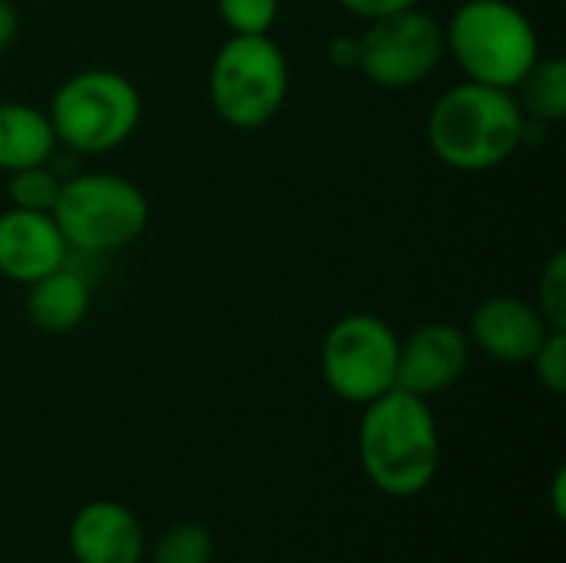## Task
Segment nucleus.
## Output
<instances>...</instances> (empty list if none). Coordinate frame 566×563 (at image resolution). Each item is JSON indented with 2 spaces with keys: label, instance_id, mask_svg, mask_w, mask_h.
Listing matches in <instances>:
<instances>
[{
  "label": "nucleus",
  "instance_id": "1",
  "mask_svg": "<svg viewBox=\"0 0 566 563\" xmlns=\"http://www.w3.org/2000/svg\"><path fill=\"white\" fill-rule=\"evenodd\" d=\"M358 458L381 494H421L441 468V431L428 398L391 388L368 402L358 425Z\"/></svg>",
  "mask_w": 566,
  "mask_h": 563
},
{
  "label": "nucleus",
  "instance_id": "2",
  "mask_svg": "<svg viewBox=\"0 0 566 563\" xmlns=\"http://www.w3.org/2000/svg\"><path fill=\"white\" fill-rule=\"evenodd\" d=\"M524 126L527 116L511 90L468 80L441 93L434 103L428 116V143L444 166L484 173L521 149Z\"/></svg>",
  "mask_w": 566,
  "mask_h": 563
},
{
  "label": "nucleus",
  "instance_id": "3",
  "mask_svg": "<svg viewBox=\"0 0 566 563\" xmlns=\"http://www.w3.org/2000/svg\"><path fill=\"white\" fill-rule=\"evenodd\" d=\"M444 53L468 80L514 90L541 56L531 17L511 0H464L444 27Z\"/></svg>",
  "mask_w": 566,
  "mask_h": 563
},
{
  "label": "nucleus",
  "instance_id": "4",
  "mask_svg": "<svg viewBox=\"0 0 566 563\" xmlns=\"http://www.w3.org/2000/svg\"><path fill=\"white\" fill-rule=\"evenodd\" d=\"M289 93V60L269 37L232 33L209 66V100L235 129H259L279 116Z\"/></svg>",
  "mask_w": 566,
  "mask_h": 563
},
{
  "label": "nucleus",
  "instance_id": "5",
  "mask_svg": "<svg viewBox=\"0 0 566 563\" xmlns=\"http://www.w3.org/2000/svg\"><path fill=\"white\" fill-rule=\"evenodd\" d=\"M53 219L70 249L103 256L126 249L143 236L149 222V202L126 176L83 173L63 183Z\"/></svg>",
  "mask_w": 566,
  "mask_h": 563
},
{
  "label": "nucleus",
  "instance_id": "6",
  "mask_svg": "<svg viewBox=\"0 0 566 563\" xmlns=\"http://www.w3.org/2000/svg\"><path fill=\"white\" fill-rule=\"evenodd\" d=\"M46 116L56 143L76 153H109L139 126L143 100L123 73L83 70L60 83Z\"/></svg>",
  "mask_w": 566,
  "mask_h": 563
},
{
  "label": "nucleus",
  "instance_id": "7",
  "mask_svg": "<svg viewBox=\"0 0 566 563\" xmlns=\"http://www.w3.org/2000/svg\"><path fill=\"white\" fill-rule=\"evenodd\" d=\"M398 345L401 338L385 319L345 315L322 342V378L342 402L368 405L395 388Z\"/></svg>",
  "mask_w": 566,
  "mask_h": 563
},
{
  "label": "nucleus",
  "instance_id": "8",
  "mask_svg": "<svg viewBox=\"0 0 566 563\" xmlns=\"http://www.w3.org/2000/svg\"><path fill=\"white\" fill-rule=\"evenodd\" d=\"M441 56L444 27L418 7L375 17L358 37V70L381 90H411L424 83Z\"/></svg>",
  "mask_w": 566,
  "mask_h": 563
},
{
  "label": "nucleus",
  "instance_id": "9",
  "mask_svg": "<svg viewBox=\"0 0 566 563\" xmlns=\"http://www.w3.org/2000/svg\"><path fill=\"white\" fill-rule=\"evenodd\" d=\"M471 362V338L451 322H424L398 345L395 388L434 398L461 382Z\"/></svg>",
  "mask_w": 566,
  "mask_h": 563
},
{
  "label": "nucleus",
  "instance_id": "10",
  "mask_svg": "<svg viewBox=\"0 0 566 563\" xmlns=\"http://www.w3.org/2000/svg\"><path fill=\"white\" fill-rule=\"evenodd\" d=\"M70 246L53 212H30L10 206L0 212V275L10 282H36L66 265Z\"/></svg>",
  "mask_w": 566,
  "mask_h": 563
},
{
  "label": "nucleus",
  "instance_id": "11",
  "mask_svg": "<svg viewBox=\"0 0 566 563\" xmlns=\"http://www.w3.org/2000/svg\"><path fill=\"white\" fill-rule=\"evenodd\" d=\"M551 332L537 305L514 295L484 299L471 315V342L504 365H527Z\"/></svg>",
  "mask_w": 566,
  "mask_h": 563
},
{
  "label": "nucleus",
  "instance_id": "12",
  "mask_svg": "<svg viewBox=\"0 0 566 563\" xmlns=\"http://www.w3.org/2000/svg\"><path fill=\"white\" fill-rule=\"evenodd\" d=\"M66 544L76 563H143L146 554L139 518L116 501L83 504L70 521Z\"/></svg>",
  "mask_w": 566,
  "mask_h": 563
},
{
  "label": "nucleus",
  "instance_id": "13",
  "mask_svg": "<svg viewBox=\"0 0 566 563\" xmlns=\"http://www.w3.org/2000/svg\"><path fill=\"white\" fill-rule=\"evenodd\" d=\"M23 309H27V322L33 329H40L46 335H66L90 312V285L80 272L60 265L56 272L30 282Z\"/></svg>",
  "mask_w": 566,
  "mask_h": 563
},
{
  "label": "nucleus",
  "instance_id": "14",
  "mask_svg": "<svg viewBox=\"0 0 566 563\" xmlns=\"http://www.w3.org/2000/svg\"><path fill=\"white\" fill-rule=\"evenodd\" d=\"M56 133L50 116L30 103H0V169L17 173L53 156Z\"/></svg>",
  "mask_w": 566,
  "mask_h": 563
},
{
  "label": "nucleus",
  "instance_id": "15",
  "mask_svg": "<svg viewBox=\"0 0 566 563\" xmlns=\"http://www.w3.org/2000/svg\"><path fill=\"white\" fill-rule=\"evenodd\" d=\"M514 90V100L527 119L547 126L566 116V63L560 56H537Z\"/></svg>",
  "mask_w": 566,
  "mask_h": 563
},
{
  "label": "nucleus",
  "instance_id": "16",
  "mask_svg": "<svg viewBox=\"0 0 566 563\" xmlns=\"http://www.w3.org/2000/svg\"><path fill=\"white\" fill-rule=\"evenodd\" d=\"M216 541L196 521H179L159 534L153 544V563H212Z\"/></svg>",
  "mask_w": 566,
  "mask_h": 563
},
{
  "label": "nucleus",
  "instance_id": "17",
  "mask_svg": "<svg viewBox=\"0 0 566 563\" xmlns=\"http://www.w3.org/2000/svg\"><path fill=\"white\" fill-rule=\"evenodd\" d=\"M60 189H63V183L53 169H46V163L10 173V186H7L10 206L30 209V212H53Z\"/></svg>",
  "mask_w": 566,
  "mask_h": 563
},
{
  "label": "nucleus",
  "instance_id": "18",
  "mask_svg": "<svg viewBox=\"0 0 566 563\" xmlns=\"http://www.w3.org/2000/svg\"><path fill=\"white\" fill-rule=\"evenodd\" d=\"M216 7L222 23L242 37L269 33L279 20V0H216Z\"/></svg>",
  "mask_w": 566,
  "mask_h": 563
},
{
  "label": "nucleus",
  "instance_id": "19",
  "mask_svg": "<svg viewBox=\"0 0 566 563\" xmlns=\"http://www.w3.org/2000/svg\"><path fill=\"white\" fill-rule=\"evenodd\" d=\"M537 312L554 332H566V256L557 252L537 282Z\"/></svg>",
  "mask_w": 566,
  "mask_h": 563
},
{
  "label": "nucleus",
  "instance_id": "20",
  "mask_svg": "<svg viewBox=\"0 0 566 563\" xmlns=\"http://www.w3.org/2000/svg\"><path fill=\"white\" fill-rule=\"evenodd\" d=\"M537 382L551 392V395H564L566 392V332H551L544 338V345L537 348V355L531 358Z\"/></svg>",
  "mask_w": 566,
  "mask_h": 563
},
{
  "label": "nucleus",
  "instance_id": "21",
  "mask_svg": "<svg viewBox=\"0 0 566 563\" xmlns=\"http://www.w3.org/2000/svg\"><path fill=\"white\" fill-rule=\"evenodd\" d=\"M348 13L361 17V20H375V17H385V13H395V10H408V7H418L421 0H338Z\"/></svg>",
  "mask_w": 566,
  "mask_h": 563
},
{
  "label": "nucleus",
  "instance_id": "22",
  "mask_svg": "<svg viewBox=\"0 0 566 563\" xmlns=\"http://www.w3.org/2000/svg\"><path fill=\"white\" fill-rule=\"evenodd\" d=\"M328 60L338 66V70H358V37L352 33H342L328 43Z\"/></svg>",
  "mask_w": 566,
  "mask_h": 563
},
{
  "label": "nucleus",
  "instance_id": "23",
  "mask_svg": "<svg viewBox=\"0 0 566 563\" xmlns=\"http://www.w3.org/2000/svg\"><path fill=\"white\" fill-rule=\"evenodd\" d=\"M17 30H20L17 7H13L10 0H0V53L17 40Z\"/></svg>",
  "mask_w": 566,
  "mask_h": 563
},
{
  "label": "nucleus",
  "instance_id": "24",
  "mask_svg": "<svg viewBox=\"0 0 566 563\" xmlns=\"http://www.w3.org/2000/svg\"><path fill=\"white\" fill-rule=\"evenodd\" d=\"M551 504H554V518L564 521L566 518V471L560 468L554 475V484H551Z\"/></svg>",
  "mask_w": 566,
  "mask_h": 563
}]
</instances>
